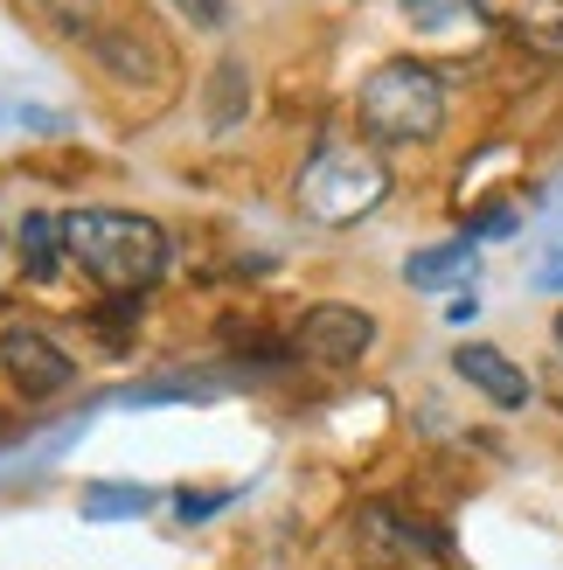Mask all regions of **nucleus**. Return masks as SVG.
<instances>
[{
    "label": "nucleus",
    "instance_id": "423d86ee",
    "mask_svg": "<svg viewBox=\"0 0 563 570\" xmlns=\"http://www.w3.org/2000/svg\"><path fill=\"white\" fill-rule=\"evenodd\" d=\"M293 348L314 362V368H355L362 355L376 348V321L362 306H342V299L306 306L299 327H293Z\"/></svg>",
    "mask_w": 563,
    "mask_h": 570
},
{
    "label": "nucleus",
    "instance_id": "dca6fc26",
    "mask_svg": "<svg viewBox=\"0 0 563 570\" xmlns=\"http://www.w3.org/2000/svg\"><path fill=\"white\" fill-rule=\"evenodd\" d=\"M223 383H230V376H195V368H188V376H154V383H132L126 396H132V404H167V396H216Z\"/></svg>",
    "mask_w": 563,
    "mask_h": 570
},
{
    "label": "nucleus",
    "instance_id": "4be33fe9",
    "mask_svg": "<svg viewBox=\"0 0 563 570\" xmlns=\"http://www.w3.org/2000/svg\"><path fill=\"white\" fill-rule=\"evenodd\" d=\"M536 285H550V293H563V258H550V265L536 272Z\"/></svg>",
    "mask_w": 563,
    "mask_h": 570
},
{
    "label": "nucleus",
    "instance_id": "0eeeda50",
    "mask_svg": "<svg viewBox=\"0 0 563 570\" xmlns=\"http://www.w3.org/2000/svg\"><path fill=\"white\" fill-rule=\"evenodd\" d=\"M453 376L473 383L494 411H529V396H536V383H529L515 368V355H501L494 341H466V348H453Z\"/></svg>",
    "mask_w": 563,
    "mask_h": 570
},
{
    "label": "nucleus",
    "instance_id": "412c9836",
    "mask_svg": "<svg viewBox=\"0 0 563 570\" xmlns=\"http://www.w3.org/2000/svg\"><path fill=\"white\" fill-rule=\"evenodd\" d=\"M473 313H481V299H473V293H460L453 306H445V321H473Z\"/></svg>",
    "mask_w": 563,
    "mask_h": 570
},
{
    "label": "nucleus",
    "instance_id": "ddd939ff",
    "mask_svg": "<svg viewBox=\"0 0 563 570\" xmlns=\"http://www.w3.org/2000/svg\"><path fill=\"white\" fill-rule=\"evenodd\" d=\"M28 8H36L49 28H56V36H70V42H83V49H91L98 36H105V0H28Z\"/></svg>",
    "mask_w": 563,
    "mask_h": 570
},
{
    "label": "nucleus",
    "instance_id": "20e7f679",
    "mask_svg": "<svg viewBox=\"0 0 563 570\" xmlns=\"http://www.w3.org/2000/svg\"><path fill=\"white\" fill-rule=\"evenodd\" d=\"M355 543L369 563H397V570H432V563H453V535L438 522L411 515L397 501H369L355 515Z\"/></svg>",
    "mask_w": 563,
    "mask_h": 570
},
{
    "label": "nucleus",
    "instance_id": "f03ea898",
    "mask_svg": "<svg viewBox=\"0 0 563 570\" xmlns=\"http://www.w3.org/2000/svg\"><path fill=\"white\" fill-rule=\"evenodd\" d=\"M355 126L369 147H425L445 132V77L417 56H389L362 77Z\"/></svg>",
    "mask_w": 563,
    "mask_h": 570
},
{
    "label": "nucleus",
    "instance_id": "f3484780",
    "mask_svg": "<svg viewBox=\"0 0 563 570\" xmlns=\"http://www.w3.org/2000/svg\"><path fill=\"white\" fill-rule=\"evenodd\" d=\"M0 126H21V132H36V139L70 132V119H63V111H49V105H0Z\"/></svg>",
    "mask_w": 563,
    "mask_h": 570
},
{
    "label": "nucleus",
    "instance_id": "1a4fd4ad",
    "mask_svg": "<svg viewBox=\"0 0 563 570\" xmlns=\"http://www.w3.org/2000/svg\"><path fill=\"white\" fill-rule=\"evenodd\" d=\"M14 250H21V272L28 278H56L63 272V216H42V209H28L21 223H14Z\"/></svg>",
    "mask_w": 563,
    "mask_h": 570
},
{
    "label": "nucleus",
    "instance_id": "6e6552de",
    "mask_svg": "<svg viewBox=\"0 0 563 570\" xmlns=\"http://www.w3.org/2000/svg\"><path fill=\"white\" fill-rule=\"evenodd\" d=\"M91 56L119 77V83H139V77H167V49L147 36V21H126V14H111L105 21V36L91 42Z\"/></svg>",
    "mask_w": 563,
    "mask_h": 570
},
{
    "label": "nucleus",
    "instance_id": "a211bd4d",
    "mask_svg": "<svg viewBox=\"0 0 563 570\" xmlns=\"http://www.w3.org/2000/svg\"><path fill=\"white\" fill-rule=\"evenodd\" d=\"M181 14H195V28H230V0H175Z\"/></svg>",
    "mask_w": 563,
    "mask_h": 570
},
{
    "label": "nucleus",
    "instance_id": "6ab92c4d",
    "mask_svg": "<svg viewBox=\"0 0 563 570\" xmlns=\"http://www.w3.org/2000/svg\"><path fill=\"white\" fill-rule=\"evenodd\" d=\"M237 494L223 488V494H181V522H203V515H216V508H230Z\"/></svg>",
    "mask_w": 563,
    "mask_h": 570
},
{
    "label": "nucleus",
    "instance_id": "9d476101",
    "mask_svg": "<svg viewBox=\"0 0 563 570\" xmlns=\"http://www.w3.org/2000/svg\"><path fill=\"white\" fill-rule=\"evenodd\" d=\"M473 272H481V244H473V237H453V244H432V250H417V258H404V278L417 285V293L453 285V278H473Z\"/></svg>",
    "mask_w": 563,
    "mask_h": 570
},
{
    "label": "nucleus",
    "instance_id": "aec40b11",
    "mask_svg": "<svg viewBox=\"0 0 563 570\" xmlns=\"http://www.w3.org/2000/svg\"><path fill=\"white\" fill-rule=\"evenodd\" d=\"M14 278H28L21 272V250H14V237H0V299L14 293Z\"/></svg>",
    "mask_w": 563,
    "mask_h": 570
},
{
    "label": "nucleus",
    "instance_id": "4468645a",
    "mask_svg": "<svg viewBox=\"0 0 563 570\" xmlns=\"http://www.w3.org/2000/svg\"><path fill=\"white\" fill-rule=\"evenodd\" d=\"M244 91H250V70H244V63H216V83H209V126H216V132L237 126Z\"/></svg>",
    "mask_w": 563,
    "mask_h": 570
},
{
    "label": "nucleus",
    "instance_id": "39448f33",
    "mask_svg": "<svg viewBox=\"0 0 563 570\" xmlns=\"http://www.w3.org/2000/svg\"><path fill=\"white\" fill-rule=\"evenodd\" d=\"M0 376H8L14 396L42 404V396H56V390L77 383V362L63 355V341H56V334L14 321V327H0Z\"/></svg>",
    "mask_w": 563,
    "mask_h": 570
},
{
    "label": "nucleus",
    "instance_id": "f257e3e1",
    "mask_svg": "<svg viewBox=\"0 0 563 570\" xmlns=\"http://www.w3.org/2000/svg\"><path fill=\"white\" fill-rule=\"evenodd\" d=\"M63 250L83 278L105 293H147L167 272V230L139 209H70L63 216Z\"/></svg>",
    "mask_w": 563,
    "mask_h": 570
},
{
    "label": "nucleus",
    "instance_id": "7ed1b4c3",
    "mask_svg": "<svg viewBox=\"0 0 563 570\" xmlns=\"http://www.w3.org/2000/svg\"><path fill=\"white\" fill-rule=\"evenodd\" d=\"M293 195H299V209L314 223L348 230V223L376 216L389 203V167L376 154H362V147H320L314 160H306V175H299Z\"/></svg>",
    "mask_w": 563,
    "mask_h": 570
},
{
    "label": "nucleus",
    "instance_id": "2eb2a0df",
    "mask_svg": "<svg viewBox=\"0 0 563 570\" xmlns=\"http://www.w3.org/2000/svg\"><path fill=\"white\" fill-rule=\"evenodd\" d=\"M417 28H460V21H487V0H397Z\"/></svg>",
    "mask_w": 563,
    "mask_h": 570
},
{
    "label": "nucleus",
    "instance_id": "9b49d317",
    "mask_svg": "<svg viewBox=\"0 0 563 570\" xmlns=\"http://www.w3.org/2000/svg\"><path fill=\"white\" fill-rule=\"evenodd\" d=\"M154 508V488H132V480H98V488L77 494V515L83 522H132Z\"/></svg>",
    "mask_w": 563,
    "mask_h": 570
},
{
    "label": "nucleus",
    "instance_id": "5701e85b",
    "mask_svg": "<svg viewBox=\"0 0 563 570\" xmlns=\"http://www.w3.org/2000/svg\"><path fill=\"white\" fill-rule=\"evenodd\" d=\"M550 334H556V348H563V313H556V327H550Z\"/></svg>",
    "mask_w": 563,
    "mask_h": 570
},
{
    "label": "nucleus",
    "instance_id": "f8f14e48",
    "mask_svg": "<svg viewBox=\"0 0 563 570\" xmlns=\"http://www.w3.org/2000/svg\"><path fill=\"white\" fill-rule=\"evenodd\" d=\"M508 36L529 56H543V63H563V0H529V8L508 21Z\"/></svg>",
    "mask_w": 563,
    "mask_h": 570
}]
</instances>
